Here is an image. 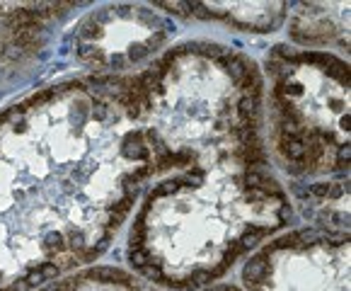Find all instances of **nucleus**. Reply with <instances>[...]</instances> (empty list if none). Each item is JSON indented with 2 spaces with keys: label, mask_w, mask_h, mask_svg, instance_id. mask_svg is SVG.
I'll list each match as a JSON object with an SVG mask.
<instances>
[{
  "label": "nucleus",
  "mask_w": 351,
  "mask_h": 291,
  "mask_svg": "<svg viewBox=\"0 0 351 291\" xmlns=\"http://www.w3.org/2000/svg\"><path fill=\"white\" fill-rule=\"evenodd\" d=\"M158 177L126 73L49 85L0 112V291L97 260Z\"/></svg>",
  "instance_id": "obj_1"
},
{
  "label": "nucleus",
  "mask_w": 351,
  "mask_h": 291,
  "mask_svg": "<svg viewBox=\"0 0 351 291\" xmlns=\"http://www.w3.org/2000/svg\"><path fill=\"white\" fill-rule=\"evenodd\" d=\"M291 211L269 163L172 172L145 189L126 255L148 284L194 291L284 229Z\"/></svg>",
  "instance_id": "obj_2"
},
{
  "label": "nucleus",
  "mask_w": 351,
  "mask_h": 291,
  "mask_svg": "<svg viewBox=\"0 0 351 291\" xmlns=\"http://www.w3.org/2000/svg\"><path fill=\"white\" fill-rule=\"evenodd\" d=\"M269 141L281 170L315 185L349 172V63L276 44L267 54Z\"/></svg>",
  "instance_id": "obj_3"
},
{
  "label": "nucleus",
  "mask_w": 351,
  "mask_h": 291,
  "mask_svg": "<svg viewBox=\"0 0 351 291\" xmlns=\"http://www.w3.org/2000/svg\"><path fill=\"white\" fill-rule=\"evenodd\" d=\"M204 291H349V233L298 229L264 243L245 262L240 281Z\"/></svg>",
  "instance_id": "obj_4"
},
{
  "label": "nucleus",
  "mask_w": 351,
  "mask_h": 291,
  "mask_svg": "<svg viewBox=\"0 0 351 291\" xmlns=\"http://www.w3.org/2000/svg\"><path fill=\"white\" fill-rule=\"evenodd\" d=\"M172 25L141 5H107L80 20L73 34V54L93 71L121 75L153 58L170 42Z\"/></svg>",
  "instance_id": "obj_5"
},
{
  "label": "nucleus",
  "mask_w": 351,
  "mask_h": 291,
  "mask_svg": "<svg viewBox=\"0 0 351 291\" xmlns=\"http://www.w3.org/2000/svg\"><path fill=\"white\" fill-rule=\"evenodd\" d=\"M160 8H167L170 12L175 10L170 3H160ZM177 8H184V10H175L180 15L216 20L226 27L257 32V34L279 30L289 15L286 3H177Z\"/></svg>",
  "instance_id": "obj_6"
},
{
  "label": "nucleus",
  "mask_w": 351,
  "mask_h": 291,
  "mask_svg": "<svg viewBox=\"0 0 351 291\" xmlns=\"http://www.w3.org/2000/svg\"><path fill=\"white\" fill-rule=\"evenodd\" d=\"M289 34L300 47H349V3H300L289 20Z\"/></svg>",
  "instance_id": "obj_7"
},
{
  "label": "nucleus",
  "mask_w": 351,
  "mask_h": 291,
  "mask_svg": "<svg viewBox=\"0 0 351 291\" xmlns=\"http://www.w3.org/2000/svg\"><path fill=\"white\" fill-rule=\"evenodd\" d=\"M39 291H158L141 277L119 267H85L44 284Z\"/></svg>",
  "instance_id": "obj_8"
}]
</instances>
